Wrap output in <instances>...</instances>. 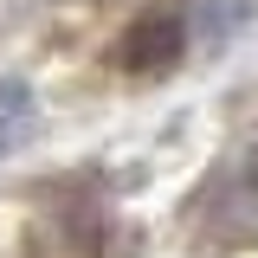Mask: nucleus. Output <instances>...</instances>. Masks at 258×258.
Listing matches in <instances>:
<instances>
[{
	"label": "nucleus",
	"mask_w": 258,
	"mask_h": 258,
	"mask_svg": "<svg viewBox=\"0 0 258 258\" xmlns=\"http://www.w3.org/2000/svg\"><path fill=\"white\" fill-rule=\"evenodd\" d=\"M32 129H39V103H32V91L20 84V78H0V155H13Z\"/></svg>",
	"instance_id": "nucleus-3"
},
{
	"label": "nucleus",
	"mask_w": 258,
	"mask_h": 258,
	"mask_svg": "<svg viewBox=\"0 0 258 258\" xmlns=\"http://www.w3.org/2000/svg\"><path fill=\"white\" fill-rule=\"evenodd\" d=\"M207 213H213V226L200 232L207 245H245L258 232V149L220 181V207H207Z\"/></svg>",
	"instance_id": "nucleus-2"
},
{
	"label": "nucleus",
	"mask_w": 258,
	"mask_h": 258,
	"mask_svg": "<svg viewBox=\"0 0 258 258\" xmlns=\"http://www.w3.org/2000/svg\"><path fill=\"white\" fill-rule=\"evenodd\" d=\"M187 52V13L181 7H149V13H136L116 39V64H123L129 78H155V71H174Z\"/></svg>",
	"instance_id": "nucleus-1"
}]
</instances>
